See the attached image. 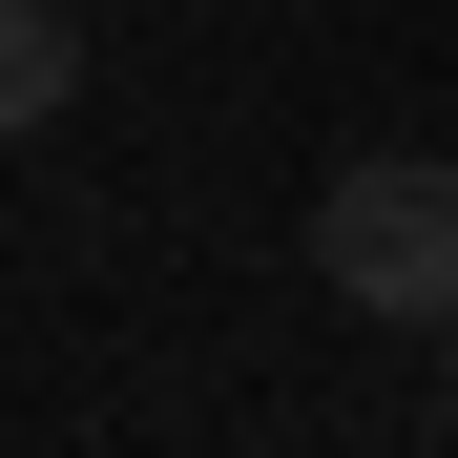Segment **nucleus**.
<instances>
[{"label":"nucleus","instance_id":"obj_1","mask_svg":"<svg viewBox=\"0 0 458 458\" xmlns=\"http://www.w3.org/2000/svg\"><path fill=\"white\" fill-rule=\"evenodd\" d=\"M313 292L375 334H458V146H354L313 188Z\"/></svg>","mask_w":458,"mask_h":458},{"label":"nucleus","instance_id":"obj_3","mask_svg":"<svg viewBox=\"0 0 458 458\" xmlns=\"http://www.w3.org/2000/svg\"><path fill=\"white\" fill-rule=\"evenodd\" d=\"M437 417H458V334H437Z\"/></svg>","mask_w":458,"mask_h":458},{"label":"nucleus","instance_id":"obj_2","mask_svg":"<svg viewBox=\"0 0 458 458\" xmlns=\"http://www.w3.org/2000/svg\"><path fill=\"white\" fill-rule=\"evenodd\" d=\"M84 105V0H0V146H42Z\"/></svg>","mask_w":458,"mask_h":458},{"label":"nucleus","instance_id":"obj_4","mask_svg":"<svg viewBox=\"0 0 458 458\" xmlns=\"http://www.w3.org/2000/svg\"><path fill=\"white\" fill-rule=\"evenodd\" d=\"M437 458H458V437H437Z\"/></svg>","mask_w":458,"mask_h":458}]
</instances>
